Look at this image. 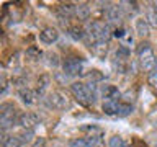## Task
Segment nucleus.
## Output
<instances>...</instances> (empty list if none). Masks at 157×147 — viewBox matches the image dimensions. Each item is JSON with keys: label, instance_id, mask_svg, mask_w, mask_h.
Wrapping results in <instances>:
<instances>
[{"label": "nucleus", "instance_id": "nucleus-7", "mask_svg": "<svg viewBox=\"0 0 157 147\" xmlns=\"http://www.w3.org/2000/svg\"><path fill=\"white\" fill-rule=\"evenodd\" d=\"M38 124H39V119L34 113L25 111L21 115H18V126L23 127V131H33Z\"/></svg>", "mask_w": 157, "mask_h": 147}, {"label": "nucleus", "instance_id": "nucleus-17", "mask_svg": "<svg viewBox=\"0 0 157 147\" xmlns=\"http://www.w3.org/2000/svg\"><path fill=\"white\" fill-rule=\"evenodd\" d=\"M59 13H61L64 18L74 17V15H75V3H61L59 5Z\"/></svg>", "mask_w": 157, "mask_h": 147}, {"label": "nucleus", "instance_id": "nucleus-8", "mask_svg": "<svg viewBox=\"0 0 157 147\" xmlns=\"http://www.w3.org/2000/svg\"><path fill=\"white\" fill-rule=\"evenodd\" d=\"M101 96L105 101H120L121 98V92L118 90L116 85H111V83H105V85H101Z\"/></svg>", "mask_w": 157, "mask_h": 147}, {"label": "nucleus", "instance_id": "nucleus-6", "mask_svg": "<svg viewBox=\"0 0 157 147\" xmlns=\"http://www.w3.org/2000/svg\"><path fill=\"white\" fill-rule=\"evenodd\" d=\"M83 69V59L80 57H69L62 64V70L66 75H77Z\"/></svg>", "mask_w": 157, "mask_h": 147}, {"label": "nucleus", "instance_id": "nucleus-2", "mask_svg": "<svg viewBox=\"0 0 157 147\" xmlns=\"http://www.w3.org/2000/svg\"><path fill=\"white\" fill-rule=\"evenodd\" d=\"M137 52V61H139V67L144 72H154L155 70V64H157V57L154 56V51H152L151 44L142 41L136 49Z\"/></svg>", "mask_w": 157, "mask_h": 147}, {"label": "nucleus", "instance_id": "nucleus-10", "mask_svg": "<svg viewBox=\"0 0 157 147\" xmlns=\"http://www.w3.org/2000/svg\"><path fill=\"white\" fill-rule=\"evenodd\" d=\"M88 47H90L93 56H97V57H105L108 54V43L105 41H92V43H88Z\"/></svg>", "mask_w": 157, "mask_h": 147}, {"label": "nucleus", "instance_id": "nucleus-26", "mask_svg": "<svg viewBox=\"0 0 157 147\" xmlns=\"http://www.w3.org/2000/svg\"><path fill=\"white\" fill-rule=\"evenodd\" d=\"M147 83H149L152 88H155V90H157V70L149 74V77H147Z\"/></svg>", "mask_w": 157, "mask_h": 147}, {"label": "nucleus", "instance_id": "nucleus-15", "mask_svg": "<svg viewBox=\"0 0 157 147\" xmlns=\"http://www.w3.org/2000/svg\"><path fill=\"white\" fill-rule=\"evenodd\" d=\"M49 85H51V77L48 75V74H44V75L39 77V80H38V87H36V93L39 96H43L44 93L48 92V88Z\"/></svg>", "mask_w": 157, "mask_h": 147}, {"label": "nucleus", "instance_id": "nucleus-1", "mask_svg": "<svg viewBox=\"0 0 157 147\" xmlns=\"http://www.w3.org/2000/svg\"><path fill=\"white\" fill-rule=\"evenodd\" d=\"M71 92H72L74 98L83 106H92L95 103V98H97L95 82H90V83L74 82L71 85Z\"/></svg>", "mask_w": 157, "mask_h": 147}, {"label": "nucleus", "instance_id": "nucleus-9", "mask_svg": "<svg viewBox=\"0 0 157 147\" xmlns=\"http://www.w3.org/2000/svg\"><path fill=\"white\" fill-rule=\"evenodd\" d=\"M57 38H59V31H57L56 28H52V26L44 28L43 31L39 33V41L44 43V44H52V43H56Z\"/></svg>", "mask_w": 157, "mask_h": 147}, {"label": "nucleus", "instance_id": "nucleus-3", "mask_svg": "<svg viewBox=\"0 0 157 147\" xmlns=\"http://www.w3.org/2000/svg\"><path fill=\"white\" fill-rule=\"evenodd\" d=\"M18 110L17 106L13 105V103H2V106H0V124H2V131H8L10 127L15 126V123L18 124Z\"/></svg>", "mask_w": 157, "mask_h": 147}, {"label": "nucleus", "instance_id": "nucleus-19", "mask_svg": "<svg viewBox=\"0 0 157 147\" xmlns=\"http://www.w3.org/2000/svg\"><path fill=\"white\" fill-rule=\"evenodd\" d=\"M116 110H118V101H105L103 103V111L108 116H116Z\"/></svg>", "mask_w": 157, "mask_h": 147}, {"label": "nucleus", "instance_id": "nucleus-13", "mask_svg": "<svg viewBox=\"0 0 157 147\" xmlns=\"http://www.w3.org/2000/svg\"><path fill=\"white\" fill-rule=\"evenodd\" d=\"M134 26H136V33H137V36H141V38H146L147 34H149V23H147V20L146 18H137L136 20V23H134Z\"/></svg>", "mask_w": 157, "mask_h": 147}, {"label": "nucleus", "instance_id": "nucleus-20", "mask_svg": "<svg viewBox=\"0 0 157 147\" xmlns=\"http://www.w3.org/2000/svg\"><path fill=\"white\" fill-rule=\"evenodd\" d=\"M146 20H147V23H149L151 28L157 29V8H149V10H147Z\"/></svg>", "mask_w": 157, "mask_h": 147}, {"label": "nucleus", "instance_id": "nucleus-12", "mask_svg": "<svg viewBox=\"0 0 157 147\" xmlns=\"http://www.w3.org/2000/svg\"><path fill=\"white\" fill-rule=\"evenodd\" d=\"M25 144V141L21 139L20 134H10L5 136L2 141V147H21Z\"/></svg>", "mask_w": 157, "mask_h": 147}, {"label": "nucleus", "instance_id": "nucleus-21", "mask_svg": "<svg viewBox=\"0 0 157 147\" xmlns=\"http://www.w3.org/2000/svg\"><path fill=\"white\" fill-rule=\"evenodd\" d=\"M69 34L75 39V41H78V39H85L87 38V33L83 31L82 28H77V26H74V28H71L69 29Z\"/></svg>", "mask_w": 157, "mask_h": 147}, {"label": "nucleus", "instance_id": "nucleus-23", "mask_svg": "<svg viewBox=\"0 0 157 147\" xmlns=\"http://www.w3.org/2000/svg\"><path fill=\"white\" fill-rule=\"evenodd\" d=\"M46 57H48V66H51V67L59 66V56L56 52H46Z\"/></svg>", "mask_w": 157, "mask_h": 147}, {"label": "nucleus", "instance_id": "nucleus-11", "mask_svg": "<svg viewBox=\"0 0 157 147\" xmlns=\"http://www.w3.org/2000/svg\"><path fill=\"white\" fill-rule=\"evenodd\" d=\"M36 92L29 90V88H20L18 90V96L20 100H21V103H25L26 106H31L34 101H36Z\"/></svg>", "mask_w": 157, "mask_h": 147}, {"label": "nucleus", "instance_id": "nucleus-16", "mask_svg": "<svg viewBox=\"0 0 157 147\" xmlns=\"http://www.w3.org/2000/svg\"><path fill=\"white\" fill-rule=\"evenodd\" d=\"M75 17L78 20H88V17H90V7L87 3H75Z\"/></svg>", "mask_w": 157, "mask_h": 147}, {"label": "nucleus", "instance_id": "nucleus-27", "mask_svg": "<svg viewBox=\"0 0 157 147\" xmlns=\"http://www.w3.org/2000/svg\"><path fill=\"white\" fill-rule=\"evenodd\" d=\"M124 147H126V145H124Z\"/></svg>", "mask_w": 157, "mask_h": 147}, {"label": "nucleus", "instance_id": "nucleus-24", "mask_svg": "<svg viewBox=\"0 0 157 147\" xmlns=\"http://www.w3.org/2000/svg\"><path fill=\"white\" fill-rule=\"evenodd\" d=\"M71 147H92V145H90V141L85 137V139H74L71 142Z\"/></svg>", "mask_w": 157, "mask_h": 147}, {"label": "nucleus", "instance_id": "nucleus-25", "mask_svg": "<svg viewBox=\"0 0 157 147\" xmlns=\"http://www.w3.org/2000/svg\"><path fill=\"white\" fill-rule=\"evenodd\" d=\"M108 147H124V142H123V139H121L120 136H113L111 139H110Z\"/></svg>", "mask_w": 157, "mask_h": 147}, {"label": "nucleus", "instance_id": "nucleus-18", "mask_svg": "<svg viewBox=\"0 0 157 147\" xmlns=\"http://www.w3.org/2000/svg\"><path fill=\"white\" fill-rule=\"evenodd\" d=\"M132 105L131 103H124V101H118V110H116V116H128L132 113Z\"/></svg>", "mask_w": 157, "mask_h": 147}, {"label": "nucleus", "instance_id": "nucleus-4", "mask_svg": "<svg viewBox=\"0 0 157 147\" xmlns=\"http://www.w3.org/2000/svg\"><path fill=\"white\" fill-rule=\"evenodd\" d=\"M87 36H92V41H105L108 43V39L111 38V29L110 24L105 21H100V20H95L88 24V31Z\"/></svg>", "mask_w": 157, "mask_h": 147}, {"label": "nucleus", "instance_id": "nucleus-14", "mask_svg": "<svg viewBox=\"0 0 157 147\" xmlns=\"http://www.w3.org/2000/svg\"><path fill=\"white\" fill-rule=\"evenodd\" d=\"M121 17H123V7L113 5V7L108 8V21L110 23H120Z\"/></svg>", "mask_w": 157, "mask_h": 147}, {"label": "nucleus", "instance_id": "nucleus-22", "mask_svg": "<svg viewBox=\"0 0 157 147\" xmlns=\"http://www.w3.org/2000/svg\"><path fill=\"white\" fill-rule=\"evenodd\" d=\"M43 56V52L39 51V49L36 47V46H29L28 49H26V57L28 59H33V61H38L39 57Z\"/></svg>", "mask_w": 157, "mask_h": 147}, {"label": "nucleus", "instance_id": "nucleus-5", "mask_svg": "<svg viewBox=\"0 0 157 147\" xmlns=\"http://www.w3.org/2000/svg\"><path fill=\"white\" fill-rule=\"evenodd\" d=\"M48 106L54 108V110H69L71 108V100L64 92H52L48 96Z\"/></svg>", "mask_w": 157, "mask_h": 147}]
</instances>
